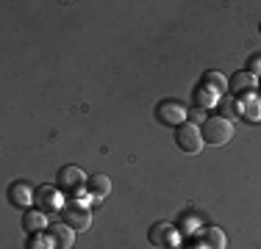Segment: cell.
I'll return each instance as SVG.
<instances>
[{"mask_svg":"<svg viewBox=\"0 0 261 249\" xmlns=\"http://www.w3.org/2000/svg\"><path fill=\"white\" fill-rule=\"evenodd\" d=\"M200 130H203V141H206V144H214V147H222L233 139V124H231V119H225V116H208Z\"/></svg>","mask_w":261,"mask_h":249,"instance_id":"cell-1","label":"cell"},{"mask_svg":"<svg viewBox=\"0 0 261 249\" xmlns=\"http://www.w3.org/2000/svg\"><path fill=\"white\" fill-rule=\"evenodd\" d=\"M225 80H222V75L220 72H206L203 75V80L197 83V89H195V97H197V103H200V108H208V105H214L217 100H220V95L225 91Z\"/></svg>","mask_w":261,"mask_h":249,"instance_id":"cell-2","label":"cell"},{"mask_svg":"<svg viewBox=\"0 0 261 249\" xmlns=\"http://www.w3.org/2000/svg\"><path fill=\"white\" fill-rule=\"evenodd\" d=\"M175 144L181 152H189V155H197L203 149V130L197 128L195 122H184L181 128H175Z\"/></svg>","mask_w":261,"mask_h":249,"instance_id":"cell-3","label":"cell"},{"mask_svg":"<svg viewBox=\"0 0 261 249\" xmlns=\"http://www.w3.org/2000/svg\"><path fill=\"white\" fill-rule=\"evenodd\" d=\"M61 222H64L67 227H72V230H89L92 227V216H89V210H86V205H81V202L64 205Z\"/></svg>","mask_w":261,"mask_h":249,"instance_id":"cell-4","label":"cell"},{"mask_svg":"<svg viewBox=\"0 0 261 249\" xmlns=\"http://www.w3.org/2000/svg\"><path fill=\"white\" fill-rule=\"evenodd\" d=\"M86 183H89V177L78 166H61L59 169V189L67 191V194H78Z\"/></svg>","mask_w":261,"mask_h":249,"instance_id":"cell-5","label":"cell"},{"mask_svg":"<svg viewBox=\"0 0 261 249\" xmlns=\"http://www.w3.org/2000/svg\"><path fill=\"white\" fill-rule=\"evenodd\" d=\"M147 241H150L156 249H170V246H175V227H172L170 222L153 224L150 233H147Z\"/></svg>","mask_w":261,"mask_h":249,"instance_id":"cell-6","label":"cell"},{"mask_svg":"<svg viewBox=\"0 0 261 249\" xmlns=\"http://www.w3.org/2000/svg\"><path fill=\"white\" fill-rule=\"evenodd\" d=\"M156 114L164 124H175V128H181V124L186 122V108L181 103H172V100H164V103L159 105Z\"/></svg>","mask_w":261,"mask_h":249,"instance_id":"cell-7","label":"cell"},{"mask_svg":"<svg viewBox=\"0 0 261 249\" xmlns=\"http://www.w3.org/2000/svg\"><path fill=\"white\" fill-rule=\"evenodd\" d=\"M36 202H39V210L42 213H53V210H61V194L50 185H42L36 191Z\"/></svg>","mask_w":261,"mask_h":249,"instance_id":"cell-8","label":"cell"},{"mask_svg":"<svg viewBox=\"0 0 261 249\" xmlns=\"http://www.w3.org/2000/svg\"><path fill=\"white\" fill-rule=\"evenodd\" d=\"M47 235L53 238L56 249H72V244H75V230L67 227V224H56V227H50Z\"/></svg>","mask_w":261,"mask_h":249,"instance_id":"cell-9","label":"cell"},{"mask_svg":"<svg viewBox=\"0 0 261 249\" xmlns=\"http://www.w3.org/2000/svg\"><path fill=\"white\" fill-rule=\"evenodd\" d=\"M86 191H89V197L95 199H106L111 191V180L106 177V174H92L89 183H86Z\"/></svg>","mask_w":261,"mask_h":249,"instance_id":"cell-10","label":"cell"},{"mask_svg":"<svg viewBox=\"0 0 261 249\" xmlns=\"http://www.w3.org/2000/svg\"><path fill=\"white\" fill-rule=\"evenodd\" d=\"M22 227H25L28 233L36 235V233H42V230L47 227V216L42 213L39 208H36V210H25V216H22Z\"/></svg>","mask_w":261,"mask_h":249,"instance_id":"cell-11","label":"cell"},{"mask_svg":"<svg viewBox=\"0 0 261 249\" xmlns=\"http://www.w3.org/2000/svg\"><path fill=\"white\" fill-rule=\"evenodd\" d=\"M9 199L17 205V208H28V205L34 202V191H31L25 183H14L11 191H9Z\"/></svg>","mask_w":261,"mask_h":249,"instance_id":"cell-12","label":"cell"},{"mask_svg":"<svg viewBox=\"0 0 261 249\" xmlns=\"http://www.w3.org/2000/svg\"><path fill=\"white\" fill-rule=\"evenodd\" d=\"M225 233L220 227H206L203 230V249H225Z\"/></svg>","mask_w":261,"mask_h":249,"instance_id":"cell-13","label":"cell"},{"mask_svg":"<svg viewBox=\"0 0 261 249\" xmlns=\"http://www.w3.org/2000/svg\"><path fill=\"white\" fill-rule=\"evenodd\" d=\"M228 86H231L236 95H242V91H253V89H256V78L245 70V72H236L233 78L228 80Z\"/></svg>","mask_w":261,"mask_h":249,"instance_id":"cell-14","label":"cell"},{"mask_svg":"<svg viewBox=\"0 0 261 249\" xmlns=\"http://www.w3.org/2000/svg\"><path fill=\"white\" fill-rule=\"evenodd\" d=\"M239 105H242V108H245L247 119H261V105H258V100H256V97L245 100V103H239Z\"/></svg>","mask_w":261,"mask_h":249,"instance_id":"cell-15","label":"cell"},{"mask_svg":"<svg viewBox=\"0 0 261 249\" xmlns=\"http://www.w3.org/2000/svg\"><path fill=\"white\" fill-rule=\"evenodd\" d=\"M28 249H56V246H53V238H50V235L45 238L42 233H36L34 238L28 241Z\"/></svg>","mask_w":261,"mask_h":249,"instance_id":"cell-16","label":"cell"},{"mask_svg":"<svg viewBox=\"0 0 261 249\" xmlns=\"http://www.w3.org/2000/svg\"><path fill=\"white\" fill-rule=\"evenodd\" d=\"M247 72L256 78V75H261V55H250V61H247Z\"/></svg>","mask_w":261,"mask_h":249,"instance_id":"cell-17","label":"cell"},{"mask_svg":"<svg viewBox=\"0 0 261 249\" xmlns=\"http://www.w3.org/2000/svg\"><path fill=\"white\" fill-rule=\"evenodd\" d=\"M258 30H261V22H258Z\"/></svg>","mask_w":261,"mask_h":249,"instance_id":"cell-18","label":"cell"}]
</instances>
